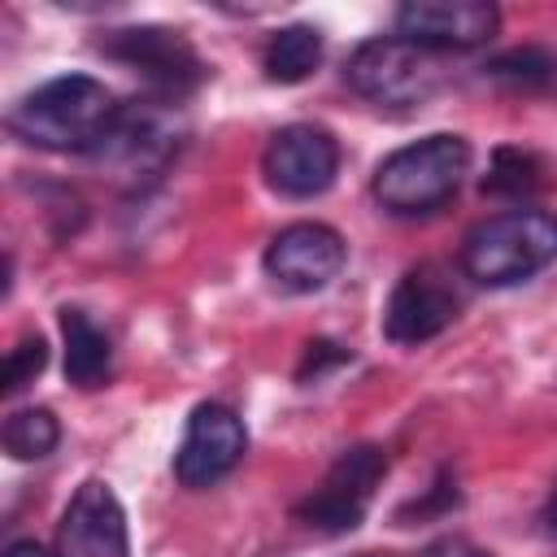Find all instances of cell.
Returning a JSON list of instances; mask_svg holds the SVG:
<instances>
[{"mask_svg": "<svg viewBox=\"0 0 557 557\" xmlns=\"http://www.w3.org/2000/svg\"><path fill=\"white\" fill-rule=\"evenodd\" d=\"M496 26L500 9L487 0H409L396 9V35L426 52L479 48L496 35Z\"/></svg>", "mask_w": 557, "mask_h": 557, "instance_id": "obj_12", "label": "cell"}, {"mask_svg": "<svg viewBox=\"0 0 557 557\" xmlns=\"http://www.w3.org/2000/svg\"><path fill=\"white\" fill-rule=\"evenodd\" d=\"M244 448H248V431H244L239 413L218 400H200L187 413V426H183V440L174 453V479L191 492L213 487L244 461Z\"/></svg>", "mask_w": 557, "mask_h": 557, "instance_id": "obj_10", "label": "cell"}, {"mask_svg": "<svg viewBox=\"0 0 557 557\" xmlns=\"http://www.w3.org/2000/svg\"><path fill=\"white\" fill-rule=\"evenodd\" d=\"M470 170V144L461 135H426L418 144H405L387 152L374 170V200L396 218H422L448 205Z\"/></svg>", "mask_w": 557, "mask_h": 557, "instance_id": "obj_2", "label": "cell"}, {"mask_svg": "<svg viewBox=\"0 0 557 557\" xmlns=\"http://www.w3.org/2000/svg\"><path fill=\"white\" fill-rule=\"evenodd\" d=\"M61 440V422L52 409L44 405H30V409H17L4 418V431H0V444L13 461H39L57 448Z\"/></svg>", "mask_w": 557, "mask_h": 557, "instance_id": "obj_16", "label": "cell"}, {"mask_svg": "<svg viewBox=\"0 0 557 557\" xmlns=\"http://www.w3.org/2000/svg\"><path fill=\"white\" fill-rule=\"evenodd\" d=\"M52 557H131L126 540V513L122 500L104 479H87L57 527V553Z\"/></svg>", "mask_w": 557, "mask_h": 557, "instance_id": "obj_13", "label": "cell"}, {"mask_svg": "<svg viewBox=\"0 0 557 557\" xmlns=\"http://www.w3.org/2000/svg\"><path fill=\"white\" fill-rule=\"evenodd\" d=\"M57 318H61V339H65V379L74 387H83V392L109 383V374H113V344H109V335L83 309H74V305H65Z\"/></svg>", "mask_w": 557, "mask_h": 557, "instance_id": "obj_14", "label": "cell"}, {"mask_svg": "<svg viewBox=\"0 0 557 557\" xmlns=\"http://www.w3.org/2000/svg\"><path fill=\"white\" fill-rule=\"evenodd\" d=\"M540 522H544V531H548V535H557V487H553V496H548V505H544Z\"/></svg>", "mask_w": 557, "mask_h": 557, "instance_id": "obj_23", "label": "cell"}, {"mask_svg": "<svg viewBox=\"0 0 557 557\" xmlns=\"http://www.w3.org/2000/svg\"><path fill=\"white\" fill-rule=\"evenodd\" d=\"M322 61V30L318 26H305V22H292L283 30L270 35L265 52H261V70L270 83H305Z\"/></svg>", "mask_w": 557, "mask_h": 557, "instance_id": "obj_15", "label": "cell"}, {"mask_svg": "<svg viewBox=\"0 0 557 557\" xmlns=\"http://www.w3.org/2000/svg\"><path fill=\"white\" fill-rule=\"evenodd\" d=\"M461 305H466V292L457 274L440 261H418L400 274V283L383 305V335L400 348L426 344L457 322Z\"/></svg>", "mask_w": 557, "mask_h": 557, "instance_id": "obj_7", "label": "cell"}, {"mask_svg": "<svg viewBox=\"0 0 557 557\" xmlns=\"http://www.w3.org/2000/svg\"><path fill=\"white\" fill-rule=\"evenodd\" d=\"M544 183V161L527 148H496L492 152V170L483 178V191L492 196H531Z\"/></svg>", "mask_w": 557, "mask_h": 557, "instance_id": "obj_17", "label": "cell"}, {"mask_svg": "<svg viewBox=\"0 0 557 557\" xmlns=\"http://www.w3.org/2000/svg\"><path fill=\"white\" fill-rule=\"evenodd\" d=\"M48 366V344L44 335H22L9 357H4V392H17L26 383H35V374Z\"/></svg>", "mask_w": 557, "mask_h": 557, "instance_id": "obj_19", "label": "cell"}, {"mask_svg": "<svg viewBox=\"0 0 557 557\" xmlns=\"http://www.w3.org/2000/svg\"><path fill=\"white\" fill-rule=\"evenodd\" d=\"M344 257H348V248H344V235L335 226H326V222H292L270 239L265 274L283 292L309 296V292H322L326 283L339 278Z\"/></svg>", "mask_w": 557, "mask_h": 557, "instance_id": "obj_11", "label": "cell"}, {"mask_svg": "<svg viewBox=\"0 0 557 557\" xmlns=\"http://www.w3.org/2000/svg\"><path fill=\"white\" fill-rule=\"evenodd\" d=\"M261 174L270 191L287 200L322 196L339 174V144L326 126H313V122L278 126L261 152Z\"/></svg>", "mask_w": 557, "mask_h": 557, "instance_id": "obj_9", "label": "cell"}, {"mask_svg": "<svg viewBox=\"0 0 557 557\" xmlns=\"http://www.w3.org/2000/svg\"><path fill=\"white\" fill-rule=\"evenodd\" d=\"M487 74L500 78V83H513V87H544V83L557 78V52H548L540 44L509 48V52L487 61Z\"/></svg>", "mask_w": 557, "mask_h": 557, "instance_id": "obj_18", "label": "cell"}, {"mask_svg": "<svg viewBox=\"0 0 557 557\" xmlns=\"http://www.w3.org/2000/svg\"><path fill=\"white\" fill-rule=\"evenodd\" d=\"M109 61L144 74L165 96H187L209 78L205 57L183 30L170 26H117L96 44Z\"/></svg>", "mask_w": 557, "mask_h": 557, "instance_id": "obj_8", "label": "cell"}, {"mask_svg": "<svg viewBox=\"0 0 557 557\" xmlns=\"http://www.w3.org/2000/svg\"><path fill=\"white\" fill-rule=\"evenodd\" d=\"M183 135L187 126L178 109H170L165 100H131V104H117L109 131L87 157L122 183H144L174 161V152L183 148Z\"/></svg>", "mask_w": 557, "mask_h": 557, "instance_id": "obj_4", "label": "cell"}, {"mask_svg": "<svg viewBox=\"0 0 557 557\" xmlns=\"http://www.w3.org/2000/svg\"><path fill=\"white\" fill-rule=\"evenodd\" d=\"M418 557H492V553H483L479 544H470V540H457V535H448V540H435V544H426Z\"/></svg>", "mask_w": 557, "mask_h": 557, "instance_id": "obj_21", "label": "cell"}, {"mask_svg": "<svg viewBox=\"0 0 557 557\" xmlns=\"http://www.w3.org/2000/svg\"><path fill=\"white\" fill-rule=\"evenodd\" d=\"M4 557H48V553H44L35 540H17V544L4 548Z\"/></svg>", "mask_w": 557, "mask_h": 557, "instance_id": "obj_22", "label": "cell"}, {"mask_svg": "<svg viewBox=\"0 0 557 557\" xmlns=\"http://www.w3.org/2000/svg\"><path fill=\"white\" fill-rule=\"evenodd\" d=\"M557 261V218L544 209H505L461 239V274L483 287H513Z\"/></svg>", "mask_w": 557, "mask_h": 557, "instance_id": "obj_3", "label": "cell"}, {"mask_svg": "<svg viewBox=\"0 0 557 557\" xmlns=\"http://www.w3.org/2000/svg\"><path fill=\"white\" fill-rule=\"evenodd\" d=\"M344 361H348V348H339V344H331V339H313V344H305V361L296 366V379L309 383V379H318L322 370L344 366Z\"/></svg>", "mask_w": 557, "mask_h": 557, "instance_id": "obj_20", "label": "cell"}, {"mask_svg": "<svg viewBox=\"0 0 557 557\" xmlns=\"http://www.w3.org/2000/svg\"><path fill=\"white\" fill-rule=\"evenodd\" d=\"M117 113L113 91L91 74H57L26 91L4 126L13 139L48 152H91Z\"/></svg>", "mask_w": 557, "mask_h": 557, "instance_id": "obj_1", "label": "cell"}, {"mask_svg": "<svg viewBox=\"0 0 557 557\" xmlns=\"http://www.w3.org/2000/svg\"><path fill=\"white\" fill-rule=\"evenodd\" d=\"M344 78L379 109H413L440 87V61L400 35H379L352 48Z\"/></svg>", "mask_w": 557, "mask_h": 557, "instance_id": "obj_5", "label": "cell"}, {"mask_svg": "<svg viewBox=\"0 0 557 557\" xmlns=\"http://www.w3.org/2000/svg\"><path fill=\"white\" fill-rule=\"evenodd\" d=\"M383 474H387V453L379 444L344 448L331 461V470L322 474V483L296 505V522L318 535H344V531L361 527Z\"/></svg>", "mask_w": 557, "mask_h": 557, "instance_id": "obj_6", "label": "cell"}, {"mask_svg": "<svg viewBox=\"0 0 557 557\" xmlns=\"http://www.w3.org/2000/svg\"><path fill=\"white\" fill-rule=\"evenodd\" d=\"M357 557H392V553H357Z\"/></svg>", "mask_w": 557, "mask_h": 557, "instance_id": "obj_24", "label": "cell"}]
</instances>
